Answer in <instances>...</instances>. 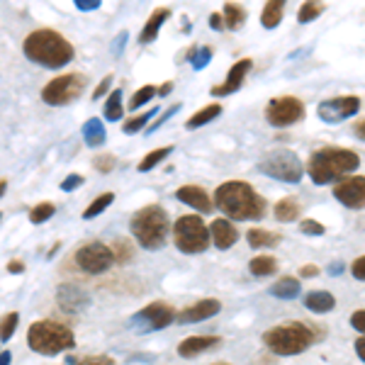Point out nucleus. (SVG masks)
<instances>
[{
  "mask_svg": "<svg viewBox=\"0 0 365 365\" xmlns=\"http://www.w3.org/2000/svg\"><path fill=\"white\" fill-rule=\"evenodd\" d=\"M299 280L297 278H280L278 282L270 285V295L278 299H295L299 295Z\"/></svg>",
  "mask_w": 365,
  "mask_h": 365,
  "instance_id": "nucleus-27",
  "label": "nucleus"
},
{
  "mask_svg": "<svg viewBox=\"0 0 365 365\" xmlns=\"http://www.w3.org/2000/svg\"><path fill=\"white\" fill-rule=\"evenodd\" d=\"M175 319H178V314H175V309L170 304L151 302L129 319V327L139 329V331H161V329H166Z\"/></svg>",
  "mask_w": 365,
  "mask_h": 365,
  "instance_id": "nucleus-12",
  "label": "nucleus"
},
{
  "mask_svg": "<svg viewBox=\"0 0 365 365\" xmlns=\"http://www.w3.org/2000/svg\"><path fill=\"white\" fill-rule=\"evenodd\" d=\"M304 103L295 96H282L273 98L266 108V120L273 127H292L299 120H304Z\"/></svg>",
  "mask_w": 365,
  "mask_h": 365,
  "instance_id": "nucleus-11",
  "label": "nucleus"
},
{
  "mask_svg": "<svg viewBox=\"0 0 365 365\" xmlns=\"http://www.w3.org/2000/svg\"><path fill=\"white\" fill-rule=\"evenodd\" d=\"M317 334L302 322H287L263 334V346L275 356H299L314 344Z\"/></svg>",
  "mask_w": 365,
  "mask_h": 365,
  "instance_id": "nucleus-6",
  "label": "nucleus"
},
{
  "mask_svg": "<svg viewBox=\"0 0 365 365\" xmlns=\"http://www.w3.org/2000/svg\"><path fill=\"white\" fill-rule=\"evenodd\" d=\"M304 307L309 312H317V314H327V312H331L336 307V299L327 290H312L304 295Z\"/></svg>",
  "mask_w": 365,
  "mask_h": 365,
  "instance_id": "nucleus-22",
  "label": "nucleus"
},
{
  "mask_svg": "<svg viewBox=\"0 0 365 365\" xmlns=\"http://www.w3.org/2000/svg\"><path fill=\"white\" fill-rule=\"evenodd\" d=\"M125 39H127V32H120V34H117V39H115V44H113V51H115V54H120V49H122V44H125Z\"/></svg>",
  "mask_w": 365,
  "mask_h": 365,
  "instance_id": "nucleus-54",
  "label": "nucleus"
},
{
  "mask_svg": "<svg viewBox=\"0 0 365 365\" xmlns=\"http://www.w3.org/2000/svg\"><path fill=\"white\" fill-rule=\"evenodd\" d=\"M178 110H180V105H173V108H168V110H166V113H163V115H161V120H156V122H154V125H151V127H149V132H156V129H158V127H161V125H163V122H166V120H168V117H173L175 113H178Z\"/></svg>",
  "mask_w": 365,
  "mask_h": 365,
  "instance_id": "nucleus-49",
  "label": "nucleus"
},
{
  "mask_svg": "<svg viewBox=\"0 0 365 365\" xmlns=\"http://www.w3.org/2000/svg\"><path fill=\"white\" fill-rule=\"evenodd\" d=\"M361 113V98L358 96H339V98H329L319 103L317 115L319 120H324L327 125H339V122L356 117Z\"/></svg>",
  "mask_w": 365,
  "mask_h": 365,
  "instance_id": "nucleus-13",
  "label": "nucleus"
},
{
  "mask_svg": "<svg viewBox=\"0 0 365 365\" xmlns=\"http://www.w3.org/2000/svg\"><path fill=\"white\" fill-rule=\"evenodd\" d=\"M173 241H175V249L182 253H202L207 251L212 234L202 217L182 215L173 225Z\"/></svg>",
  "mask_w": 365,
  "mask_h": 365,
  "instance_id": "nucleus-7",
  "label": "nucleus"
},
{
  "mask_svg": "<svg viewBox=\"0 0 365 365\" xmlns=\"http://www.w3.org/2000/svg\"><path fill=\"white\" fill-rule=\"evenodd\" d=\"M324 10H327V5L324 3H317V0H309V3H302V8L297 10V22L299 25H309V22H314L317 17H319Z\"/></svg>",
  "mask_w": 365,
  "mask_h": 365,
  "instance_id": "nucleus-35",
  "label": "nucleus"
},
{
  "mask_svg": "<svg viewBox=\"0 0 365 365\" xmlns=\"http://www.w3.org/2000/svg\"><path fill=\"white\" fill-rule=\"evenodd\" d=\"M129 232H132L134 241L146 251H158L166 246L168 241V215L161 205H146L134 212L132 222H129Z\"/></svg>",
  "mask_w": 365,
  "mask_h": 365,
  "instance_id": "nucleus-4",
  "label": "nucleus"
},
{
  "mask_svg": "<svg viewBox=\"0 0 365 365\" xmlns=\"http://www.w3.org/2000/svg\"><path fill=\"white\" fill-rule=\"evenodd\" d=\"M83 182H86V180H83V175L71 173L68 178H63V180H61V185H58V187H61L63 192H73V190H78V187L83 185Z\"/></svg>",
  "mask_w": 365,
  "mask_h": 365,
  "instance_id": "nucleus-42",
  "label": "nucleus"
},
{
  "mask_svg": "<svg viewBox=\"0 0 365 365\" xmlns=\"http://www.w3.org/2000/svg\"><path fill=\"white\" fill-rule=\"evenodd\" d=\"M115 166H117V158L113 154H100L93 158V168L98 173H110V170H115Z\"/></svg>",
  "mask_w": 365,
  "mask_h": 365,
  "instance_id": "nucleus-40",
  "label": "nucleus"
},
{
  "mask_svg": "<svg viewBox=\"0 0 365 365\" xmlns=\"http://www.w3.org/2000/svg\"><path fill=\"white\" fill-rule=\"evenodd\" d=\"M251 66H253L251 58H241V61H237L232 68H229L225 83L212 88V96H215V98H225V96H232V93H237L239 88L244 86V81H246V76H249Z\"/></svg>",
  "mask_w": 365,
  "mask_h": 365,
  "instance_id": "nucleus-15",
  "label": "nucleus"
},
{
  "mask_svg": "<svg viewBox=\"0 0 365 365\" xmlns=\"http://www.w3.org/2000/svg\"><path fill=\"white\" fill-rule=\"evenodd\" d=\"M222 304L220 299H200V302L190 304V307H185L178 314V322L180 324H197V322H205V319H212L215 314H220Z\"/></svg>",
  "mask_w": 365,
  "mask_h": 365,
  "instance_id": "nucleus-17",
  "label": "nucleus"
},
{
  "mask_svg": "<svg viewBox=\"0 0 365 365\" xmlns=\"http://www.w3.org/2000/svg\"><path fill=\"white\" fill-rule=\"evenodd\" d=\"M185 58L192 63V68H195V71H202V68L210 63V58H212V49H210V46H197V49L187 51V56H185Z\"/></svg>",
  "mask_w": 365,
  "mask_h": 365,
  "instance_id": "nucleus-37",
  "label": "nucleus"
},
{
  "mask_svg": "<svg viewBox=\"0 0 365 365\" xmlns=\"http://www.w3.org/2000/svg\"><path fill=\"white\" fill-rule=\"evenodd\" d=\"M115 249V256H117V261H129V256H132V249H129V244H125V241H117V244L113 246Z\"/></svg>",
  "mask_w": 365,
  "mask_h": 365,
  "instance_id": "nucleus-48",
  "label": "nucleus"
},
{
  "mask_svg": "<svg viewBox=\"0 0 365 365\" xmlns=\"http://www.w3.org/2000/svg\"><path fill=\"white\" fill-rule=\"evenodd\" d=\"M361 166V156L351 149H339V146H324L317 149L307 161V175L314 185H327L334 180H344V175L353 173Z\"/></svg>",
  "mask_w": 365,
  "mask_h": 365,
  "instance_id": "nucleus-3",
  "label": "nucleus"
},
{
  "mask_svg": "<svg viewBox=\"0 0 365 365\" xmlns=\"http://www.w3.org/2000/svg\"><path fill=\"white\" fill-rule=\"evenodd\" d=\"M356 353H358V358L365 363V336L361 339H356Z\"/></svg>",
  "mask_w": 365,
  "mask_h": 365,
  "instance_id": "nucleus-53",
  "label": "nucleus"
},
{
  "mask_svg": "<svg viewBox=\"0 0 365 365\" xmlns=\"http://www.w3.org/2000/svg\"><path fill=\"white\" fill-rule=\"evenodd\" d=\"M170 91H173V83H163L161 88H158V96H163V98H166Z\"/></svg>",
  "mask_w": 365,
  "mask_h": 365,
  "instance_id": "nucleus-57",
  "label": "nucleus"
},
{
  "mask_svg": "<svg viewBox=\"0 0 365 365\" xmlns=\"http://www.w3.org/2000/svg\"><path fill=\"white\" fill-rule=\"evenodd\" d=\"M212 365H229V363H212Z\"/></svg>",
  "mask_w": 365,
  "mask_h": 365,
  "instance_id": "nucleus-59",
  "label": "nucleus"
},
{
  "mask_svg": "<svg viewBox=\"0 0 365 365\" xmlns=\"http://www.w3.org/2000/svg\"><path fill=\"white\" fill-rule=\"evenodd\" d=\"M225 25L227 29H232V32H237V29L244 27V22H246V17H249V13L244 10V5H239V3H227L225 5Z\"/></svg>",
  "mask_w": 365,
  "mask_h": 365,
  "instance_id": "nucleus-29",
  "label": "nucleus"
},
{
  "mask_svg": "<svg viewBox=\"0 0 365 365\" xmlns=\"http://www.w3.org/2000/svg\"><path fill=\"white\" fill-rule=\"evenodd\" d=\"M222 339L220 336H190L185 341H180L178 344V356L180 358H195L200 353L215 349V346H220Z\"/></svg>",
  "mask_w": 365,
  "mask_h": 365,
  "instance_id": "nucleus-20",
  "label": "nucleus"
},
{
  "mask_svg": "<svg viewBox=\"0 0 365 365\" xmlns=\"http://www.w3.org/2000/svg\"><path fill=\"white\" fill-rule=\"evenodd\" d=\"M156 93H158V91H156L154 86H144V88H139V91L132 96V100H129V110H139L141 105H146V103H149V100L154 98Z\"/></svg>",
  "mask_w": 365,
  "mask_h": 365,
  "instance_id": "nucleus-38",
  "label": "nucleus"
},
{
  "mask_svg": "<svg viewBox=\"0 0 365 365\" xmlns=\"http://www.w3.org/2000/svg\"><path fill=\"white\" fill-rule=\"evenodd\" d=\"M353 134H356V137L361 139V141H365V117L353 125Z\"/></svg>",
  "mask_w": 365,
  "mask_h": 365,
  "instance_id": "nucleus-52",
  "label": "nucleus"
},
{
  "mask_svg": "<svg viewBox=\"0 0 365 365\" xmlns=\"http://www.w3.org/2000/svg\"><path fill=\"white\" fill-rule=\"evenodd\" d=\"M299 232L307 234V237H322V234L327 232V227L319 225V222H314V220H302V225H299Z\"/></svg>",
  "mask_w": 365,
  "mask_h": 365,
  "instance_id": "nucleus-41",
  "label": "nucleus"
},
{
  "mask_svg": "<svg viewBox=\"0 0 365 365\" xmlns=\"http://www.w3.org/2000/svg\"><path fill=\"white\" fill-rule=\"evenodd\" d=\"M113 202H115V192H103V195H98L91 205H88L81 217H83V220H96V217L103 215Z\"/></svg>",
  "mask_w": 365,
  "mask_h": 365,
  "instance_id": "nucleus-32",
  "label": "nucleus"
},
{
  "mask_svg": "<svg viewBox=\"0 0 365 365\" xmlns=\"http://www.w3.org/2000/svg\"><path fill=\"white\" fill-rule=\"evenodd\" d=\"M88 78L83 73H63L56 76L54 81H49L42 88V100L51 108H61V105H71L73 100L81 98V93L86 91Z\"/></svg>",
  "mask_w": 365,
  "mask_h": 365,
  "instance_id": "nucleus-9",
  "label": "nucleus"
},
{
  "mask_svg": "<svg viewBox=\"0 0 365 365\" xmlns=\"http://www.w3.org/2000/svg\"><path fill=\"white\" fill-rule=\"evenodd\" d=\"M27 346L39 356H56V353L71 351L76 346L73 331L66 324L56 319H39L29 324L27 329Z\"/></svg>",
  "mask_w": 365,
  "mask_h": 365,
  "instance_id": "nucleus-5",
  "label": "nucleus"
},
{
  "mask_svg": "<svg viewBox=\"0 0 365 365\" xmlns=\"http://www.w3.org/2000/svg\"><path fill=\"white\" fill-rule=\"evenodd\" d=\"M175 200H180V202L190 205V207H195L197 212H205V215H210L212 210H215V200L207 195V190L200 185H182L175 190Z\"/></svg>",
  "mask_w": 365,
  "mask_h": 365,
  "instance_id": "nucleus-18",
  "label": "nucleus"
},
{
  "mask_svg": "<svg viewBox=\"0 0 365 365\" xmlns=\"http://www.w3.org/2000/svg\"><path fill=\"white\" fill-rule=\"evenodd\" d=\"M10 361H13L10 351H3V353H0V365H10Z\"/></svg>",
  "mask_w": 365,
  "mask_h": 365,
  "instance_id": "nucleus-58",
  "label": "nucleus"
},
{
  "mask_svg": "<svg viewBox=\"0 0 365 365\" xmlns=\"http://www.w3.org/2000/svg\"><path fill=\"white\" fill-rule=\"evenodd\" d=\"M299 212H302V205H299L295 197H282L280 202H275L273 217L278 222H285V225H290V222H295L297 217H299Z\"/></svg>",
  "mask_w": 365,
  "mask_h": 365,
  "instance_id": "nucleus-24",
  "label": "nucleus"
},
{
  "mask_svg": "<svg viewBox=\"0 0 365 365\" xmlns=\"http://www.w3.org/2000/svg\"><path fill=\"white\" fill-rule=\"evenodd\" d=\"M249 270H251V275H256V278L275 275V270H278V261H275V256H256V258H251Z\"/></svg>",
  "mask_w": 365,
  "mask_h": 365,
  "instance_id": "nucleus-31",
  "label": "nucleus"
},
{
  "mask_svg": "<svg viewBox=\"0 0 365 365\" xmlns=\"http://www.w3.org/2000/svg\"><path fill=\"white\" fill-rule=\"evenodd\" d=\"M351 327L356 329L358 334H365V309H356L351 314Z\"/></svg>",
  "mask_w": 365,
  "mask_h": 365,
  "instance_id": "nucleus-44",
  "label": "nucleus"
},
{
  "mask_svg": "<svg viewBox=\"0 0 365 365\" xmlns=\"http://www.w3.org/2000/svg\"><path fill=\"white\" fill-rule=\"evenodd\" d=\"M220 115H222V105L220 103L205 105L202 110H197V113L185 122V129H197V127L207 125V122H212V120H217Z\"/></svg>",
  "mask_w": 365,
  "mask_h": 365,
  "instance_id": "nucleus-28",
  "label": "nucleus"
},
{
  "mask_svg": "<svg viewBox=\"0 0 365 365\" xmlns=\"http://www.w3.org/2000/svg\"><path fill=\"white\" fill-rule=\"evenodd\" d=\"M210 27L215 29V32H222V29H227V25H225V15H222V13H212V15H210Z\"/></svg>",
  "mask_w": 365,
  "mask_h": 365,
  "instance_id": "nucleus-50",
  "label": "nucleus"
},
{
  "mask_svg": "<svg viewBox=\"0 0 365 365\" xmlns=\"http://www.w3.org/2000/svg\"><path fill=\"white\" fill-rule=\"evenodd\" d=\"M173 154V146H161V149H154V151H149L144 158L139 161V166H137V170L139 173H146V170H151L154 166H158V163L163 161L166 156H170Z\"/></svg>",
  "mask_w": 365,
  "mask_h": 365,
  "instance_id": "nucleus-33",
  "label": "nucleus"
},
{
  "mask_svg": "<svg viewBox=\"0 0 365 365\" xmlns=\"http://www.w3.org/2000/svg\"><path fill=\"white\" fill-rule=\"evenodd\" d=\"M246 241H249L251 249H275V246L282 241V237L278 232H268V229L253 227L246 232Z\"/></svg>",
  "mask_w": 365,
  "mask_h": 365,
  "instance_id": "nucleus-23",
  "label": "nucleus"
},
{
  "mask_svg": "<svg viewBox=\"0 0 365 365\" xmlns=\"http://www.w3.org/2000/svg\"><path fill=\"white\" fill-rule=\"evenodd\" d=\"M156 115H158V108H149V110H146V113L129 117V120L125 122V125H122V132H125V134H137L139 129H144L146 125H149L151 117H156Z\"/></svg>",
  "mask_w": 365,
  "mask_h": 365,
  "instance_id": "nucleus-34",
  "label": "nucleus"
},
{
  "mask_svg": "<svg viewBox=\"0 0 365 365\" xmlns=\"http://www.w3.org/2000/svg\"><path fill=\"white\" fill-rule=\"evenodd\" d=\"M215 207L234 222H256L266 217L268 202L244 180H227L215 190Z\"/></svg>",
  "mask_w": 365,
  "mask_h": 365,
  "instance_id": "nucleus-1",
  "label": "nucleus"
},
{
  "mask_svg": "<svg viewBox=\"0 0 365 365\" xmlns=\"http://www.w3.org/2000/svg\"><path fill=\"white\" fill-rule=\"evenodd\" d=\"M54 212L56 207L51 202H39L29 210V222H32V225H44V222H49L51 217H54Z\"/></svg>",
  "mask_w": 365,
  "mask_h": 365,
  "instance_id": "nucleus-36",
  "label": "nucleus"
},
{
  "mask_svg": "<svg viewBox=\"0 0 365 365\" xmlns=\"http://www.w3.org/2000/svg\"><path fill=\"white\" fill-rule=\"evenodd\" d=\"M282 15H285V3L282 0H270V3L263 5L261 25L266 29H275L282 22Z\"/></svg>",
  "mask_w": 365,
  "mask_h": 365,
  "instance_id": "nucleus-25",
  "label": "nucleus"
},
{
  "mask_svg": "<svg viewBox=\"0 0 365 365\" xmlns=\"http://www.w3.org/2000/svg\"><path fill=\"white\" fill-rule=\"evenodd\" d=\"M258 170L266 173L268 178H275L282 182H299L307 168L302 166V161H299V156L295 151L278 149V151H270V154L258 163Z\"/></svg>",
  "mask_w": 365,
  "mask_h": 365,
  "instance_id": "nucleus-8",
  "label": "nucleus"
},
{
  "mask_svg": "<svg viewBox=\"0 0 365 365\" xmlns=\"http://www.w3.org/2000/svg\"><path fill=\"white\" fill-rule=\"evenodd\" d=\"M341 270H344V263H331V266H329V273H331V275H339L341 273Z\"/></svg>",
  "mask_w": 365,
  "mask_h": 365,
  "instance_id": "nucleus-56",
  "label": "nucleus"
},
{
  "mask_svg": "<svg viewBox=\"0 0 365 365\" xmlns=\"http://www.w3.org/2000/svg\"><path fill=\"white\" fill-rule=\"evenodd\" d=\"M8 270H10V273H22V270H25V263H22V261H10Z\"/></svg>",
  "mask_w": 365,
  "mask_h": 365,
  "instance_id": "nucleus-55",
  "label": "nucleus"
},
{
  "mask_svg": "<svg viewBox=\"0 0 365 365\" xmlns=\"http://www.w3.org/2000/svg\"><path fill=\"white\" fill-rule=\"evenodd\" d=\"M110 86H113V76H105V78L103 81H100V83H98V88H96V91H93V100H100V98H103L105 96V93H108L110 91Z\"/></svg>",
  "mask_w": 365,
  "mask_h": 365,
  "instance_id": "nucleus-47",
  "label": "nucleus"
},
{
  "mask_svg": "<svg viewBox=\"0 0 365 365\" xmlns=\"http://www.w3.org/2000/svg\"><path fill=\"white\" fill-rule=\"evenodd\" d=\"M299 275H302V278H317V275H319V268L307 263V266L299 268Z\"/></svg>",
  "mask_w": 365,
  "mask_h": 365,
  "instance_id": "nucleus-51",
  "label": "nucleus"
},
{
  "mask_svg": "<svg viewBox=\"0 0 365 365\" xmlns=\"http://www.w3.org/2000/svg\"><path fill=\"white\" fill-rule=\"evenodd\" d=\"M22 51H25L29 61H34L37 66L44 68H63L76 56L73 44L63 34H58L56 29L46 27L29 32L25 42H22Z\"/></svg>",
  "mask_w": 365,
  "mask_h": 365,
  "instance_id": "nucleus-2",
  "label": "nucleus"
},
{
  "mask_svg": "<svg viewBox=\"0 0 365 365\" xmlns=\"http://www.w3.org/2000/svg\"><path fill=\"white\" fill-rule=\"evenodd\" d=\"M73 5L81 13H93V10H98L103 3H100V0H73Z\"/></svg>",
  "mask_w": 365,
  "mask_h": 365,
  "instance_id": "nucleus-45",
  "label": "nucleus"
},
{
  "mask_svg": "<svg viewBox=\"0 0 365 365\" xmlns=\"http://www.w3.org/2000/svg\"><path fill=\"white\" fill-rule=\"evenodd\" d=\"M83 139L91 149H98V146L105 144V127H103V120L98 117H91V120L83 125Z\"/></svg>",
  "mask_w": 365,
  "mask_h": 365,
  "instance_id": "nucleus-26",
  "label": "nucleus"
},
{
  "mask_svg": "<svg viewBox=\"0 0 365 365\" xmlns=\"http://www.w3.org/2000/svg\"><path fill=\"white\" fill-rule=\"evenodd\" d=\"M334 197L349 210H365V175H351L334 185Z\"/></svg>",
  "mask_w": 365,
  "mask_h": 365,
  "instance_id": "nucleus-14",
  "label": "nucleus"
},
{
  "mask_svg": "<svg viewBox=\"0 0 365 365\" xmlns=\"http://www.w3.org/2000/svg\"><path fill=\"white\" fill-rule=\"evenodd\" d=\"M351 275L356 280H365V256L356 258V261L351 263Z\"/></svg>",
  "mask_w": 365,
  "mask_h": 365,
  "instance_id": "nucleus-46",
  "label": "nucleus"
},
{
  "mask_svg": "<svg viewBox=\"0 0 365 365\" xmlns=\"http://www.w3.org/2000/svg\"><path fill=\"white\" fill-rule=\"evenodd\" d=\"M17 322H20V314L17 312H8V314L3 317V327H0V339L3 341H10L17 329Z\"/></svg>",
  "mask_w": 365,
  "mask_h": 365,
  "instance_id": "nucleus-39",
  "label": "nucleus"
},
{
  "mask_svg": "<svg viewBox=\"0 0 365 365\" xmlns=\"http://www.w3.org/2000/svg\"><path fill=\"white\" fill-rule=\"evenodd\" d=\"M103 115H105V120H108V122L122 120V115H125V108H122V91H120V88H115V91L108 96V100H105Z\"/></svg>",
  "mask_w": 365,
  "mask_h": 365,
  "instance_id": "nucleus-30",
  "label": "nucleus"
},
{
  "mask_svg": "<svg viewBox=\"0 0 365 365\" xmlns=\"http://www.w3.org/2000/svg\"><path fill=\"white\" fill-rule=\"evenodd\" d=\"M73 261L83 273L100 275V273H108V270L115 266L117 256H115L113 246L103 244V241H88V244L76 249Z\"/></svg>",
  "mask_w": 365,
  "mask_h": 365,
  "instance_id": "nucleus-10",
  "label": "nucleus"
},
{
  "mask_svg": "<svg viewBox=\"0 0 365 365\" xmlns=\"http://www.w3.org/2000/svg\"><path fill=\"white\" fill-rule=\"evenodd\" d=\"M56 302L63 312L78 314V312H83L88 304H91V297H88L78 285H71L68 282V285H61L56 290Z\"/></svg>",
  "mask_w": 365,
  "mask_h": 365,
  "instance_id": "nucleus-16",
  "label": "nucleus"
},
{
  "mask_svg": "<svg viewBox=\"0 0 365 365\" xmlns=\"http://www.w3.org/2000/svg\"><path fill=\"white\" fill-rule=\"evenodd\" d=\"M170 17V10L168 8H156L154 13H151V17L146 20L144 29H141L139 34V44H151L154 39L158 37V29H161V25L166 22Z\"/></svg>",
  "mask_w": 365,
  "mask_h": 365,
  "instance_id": "nucleus-21",
  "label": "nucleus"
},
{
  "mask_svg": "<svg viewBox=\"0 0 365 365\" xmlns=\"http://www.w3.org/2000/svg\"><path fill=\"white\" fill-rule=\"evenodd\" d=\"M76 365H115V358L110 356H88L83 361H78Z\"/></svg>",
  "mask_w": 365,
  "mask_h": 365,
  "instance_id": "nucleus-43",
  "label": "nucleus"
},
{
  "mask_svg": "<svg viewBox=\"0 0 365 365\" xmlns=\"http://www.w3.org/2000/svg\"><path fill=\"white\" fill-rule=\"evenodd\" d=\"M210 234H212V244H215L220 251L232 249V246L237 244V239H239L237 227H234L229 220H215L210 225Z\"/></svg>",
  "mask_w": 365,
  "mask_h": 365,
  "instance_id": "nucleus-19",
  "label": "nucleus"
}]
</instances>
